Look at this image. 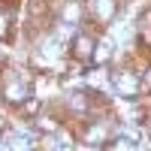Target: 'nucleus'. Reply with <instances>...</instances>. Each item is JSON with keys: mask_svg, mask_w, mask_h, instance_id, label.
I'll return each mask as SVG.
<instances>
[{"mask_svg": "<svg viewBox=\"0 0 151 151\" xmlns=\"http://www.w3.org/2000/svg\"><path fill=\"white\" fill-rule=\"evenodd\" d=\"M0 94H3L6 103H21L24 106V100L30 97V88L24 79H18V76H6V82L0 85Z\"/></svg>", "mask_w": 151, "mask_h": 151, "instance_id": "obj_1", "label": "nucleus"}, {"mask_svg": "<svg viewBox=\"0 0 151 151\" xmlns=\"http://www.w3.org/2000/svg\"><path fill=\"white\" fill-rule=\"evenodd\" d=\"M112 85L124 100H136L139 97V79L130 73V70H121V73H112Z\"/></svg>", "mask_w": 151, "mask_h": 151, "instance_id": "obj_2", "label": "nucleus"}, {"mask_svg": "<svg viewBox=\"0 0 151 151\" xmlns=\"http://www.w3.org/2000/svg\"><path fill=\"white\" fill-rule=\"evenodd\" d=\"M36 127H40V130H48V133H55V130H58V124H55L52 118H36Z\"/></svg>", "mask_w": 151, "mask_h": 151, "instance_id": "obj_5", "label": "nucleus"}, {"mask_svg": "<svg viewBox=\"0 0 151 151\" xmlns=\"http://www.w3.org/2000/svg\"><path fill=\"white\" fill-rule=\"evenodd\" d=\"M115 151H136V148H133L130 142H124V139H121V142H115Z\"/></svg>", "mask_w": 151, "mask_h": 151, "instance_id": "obj_7", "label": "nucleus"}, {"mask_svg": "<svg viewBox=\"0 0 151 151\" xmlns=\"http://www.w3.org/2000/svg\"><path fill=\"white\" fill-rule=\"evenodd\" d=\"M94 48H97V42H94L88 33H76V36H73V58L88 60V58H94Z\"/></svg>", "mask_w": 151, "mask_h": 151, "instance_id": "obj_3", "label": "nucleus"}, {"mask_svg": "<svg viewBox=\"0 0 151 151\" xmlns=\"http://www.w3.org/2000/svg\"><path fill=\"white\" fill-rule=\"evenodd\" d=\"M24 103H27V106H24V112H27V115H33V112H36V109H40V103H36V100H30V97H27V100H24Z\"/></svg>", "mask_w": 151, "mask_h": 151, "instance_id": "obj_6", "label": "nucleus"}, {"mask_svg": "<svg viewBox=\"0 0 151 151\" xmlns=\"http://www.w3.org/2000/svg\"><path fill=\"white\" fill-rule=\"evenodd\" d=\"M94 12H100V18L109 21V18H112V12H115V3H112V0H100V6L94 3Z\"/></svg>", "mask_w": 151, "mask_h": 151, "instance_id": "obj_4", "label": "nucleus"}, {"mask_svg": "<svg viewBox=\"0 0 151 151\" xmlns=\"http://www.w3.org/2000/svg\"><path fill=\"white\" fill-rule=\"evenodd\" d=\"M142 85H148V91H151V67H148V73H145V79H142Z\"/></svg>", "mask_w": 151, "mask_h": 151, "instance_id": "obj_9", "label": "nucleus"}, {"mask_svg": "<svg viewBox=\"0 0 151 151\" xmlns=\"http://www.w3.org/2000/svg\"><path fill=\"white\" fill-rule=\"evenodd\" d=\"M6 30H9V18L0 15V36H6Z\"/></svg>", "mask_w": 151, "mask_h": 151, "instance_id": "obj_8", "label": "nucleus"}]
</instances>
